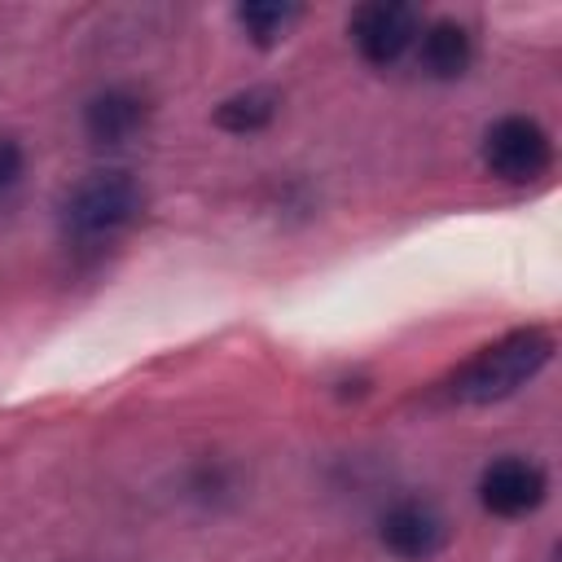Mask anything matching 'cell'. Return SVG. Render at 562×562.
Masks as SVG:
<instances>
[{"instance_id": "7", "label": "cell", "mask_w": 562, "mask_h": 562, "mask_svg": "<svg viewBox=\"0 0 562 562\" xmlns=\"http://www.w3.org/2000/svg\"><path fill=\"white\" fill-rule=\"evenodd\" d=\"M149 123V101L136 92V88H101L97 97H88L83 105V132L97 140V145H123L132 140L140 127Z\"/></svg>"}, {"instance_id": "2", "label": "cell", "mask_w": 562, "mask_h": 562, "mask_svg": "<svg viewBox=\"0 0 562 562\" xmlns=\"http://www.w3.org/2000/svg\"><path fill=\"white\" fill-rule=\"evenodd\" d=\"M145 211V189L132 171L123 167H97L83 180H75L57 206L61 233L75 246H101L114 241L123 228L136 224V215Z\"/></svg>"}, {"instance_id": "11", "label": "cell", "mask_w": 562, "mask_h": 562, "mask_svg": "<svg viewBox=\"0 0 562 562\" xmlns=\"http://www.w3.org/2000/svg\"><path fill=\"white\" fill-rule=\"evenodd\" d=\"M22 171H26V154H22V145H18L13 136H0V206L18 193Z\"/></svg>"}, {"instance_id": "1", "label": "cell", "mask_w": 562, "mask_h": 562, "mask_svg": "<svg viewBox=\"0 0 562 562\" xmlns=\"http://www.w3.org/2000/svg\"><path fill=\"white\" fill-rule=\"evenodd\" d=\"M553 360V334L540 325L509 329L496 342L479 347L443 378V400L452 404H496L518 395L544 364Z\"/></svg>"}, {"instance_id": "6", "label": "cell", "mask_w": 562, "mask_h": 562, "mask_svg": "<svg viewBox=\"0 0 562 562\" xmlns=\"http://www.w3.org/2000/svg\"><path fill=\"white\" fill-rule=\"evenodd\" d=\"M378 536H382V544H386L395 558H404V562H426V558H435V553L448 544V518L439 514V505H430V501H422V496H404V501H395V505L382 514Z\"/></svg>"}, {"instance_id": "5", "label": "cell", "mask_w": 562, "mask_h": 562, "mask_svg": "<svg viewBox=\"0 0 562 562\" xmlns=\"http://www.w3.org/2000/svg\"><path fill=\"white\" fill-rule=\"evenodd\" d=\"M549 496V474L531 457H496L479 474V501L496 518H522L536 514Z\"/></svg>"}, {"instance_id": "4", "label": "cell", "mask_w": 562, "mask_h": 562, "mask_svg": "<svg viewBox=\"0 0 562 562\" xmlns=\"http://www.w3.org/2000/svg\"><path fill=\"white\" fill-rule=\"evenodd\" d=\"M356 53L369 66H395L422 35V13L400 0H369L347 22Z\"/></svg>"}, {"instance_id": "9", "label": "cell", "mask_w": 562, "mask_h": 562, "mask_svg": "<svg viewBox=\"0 0 562 562\" xmlns=\"http://www.w3.org/2000/svg\"><path fill=\"white\" fill-rule=\"evenodd\" d=\"M277 110H281V97L272 88H241L215 105V127L233 136H250V132H263L277 119Z\"/></svg>"}, {"instance_id": "10", "label": "cell", "mask_w": 562, "mask_h": 562, "mask_svg": "<svg viewBox=\"0 0 562 562\" xmlns=\"http://www.w3.org/2000/svg\"><path fill=\"white\" fill-rule=\"evenodd\" d=\"M299 18H303V9L299 4H285V0H250V4H237V22L250 35V44H259V48H277L294 31Z\"/></svg>"}, {"instance_id": "3", "label": "cell", "mask_w": 562, "mask_h": 562, "mask_svg": "<svg viewBox=\"0 0 562 562\" xmlns=\"http://www.w3.org/2000/svg\"><path fill=\"white\" fill-rule=\"evenodd\" d=\"M549 162H553V140L527 114H505L483 132V167L496 180L531 184L549 171Z\"/></svg>"}, {"instance_id": "8", "label": "cell", "mask_w": 562, "mask_h": 562, "mask_svg": "<svg viewBox=\"0 0 562 562\" xmlns=\"http://www.w3.org/2000/svg\"><path fill=\"white\" fill-rule=\"evenodd\" d=\"M474 61V35L457 22V18H435L422 22L417 35V66L430 79H461Z\"/></svg>"}]
</instances>
